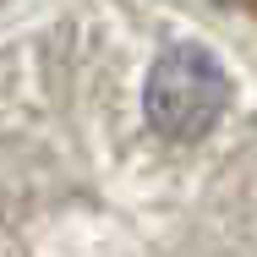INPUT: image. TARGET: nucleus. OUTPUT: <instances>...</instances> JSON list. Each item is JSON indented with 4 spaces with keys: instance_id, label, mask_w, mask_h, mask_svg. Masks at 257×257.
<instances>
[{
    "instance_id": "1",
    "label": "nucleus",
    "mask_w": 257,
    "mask_h": 257,
    "mask_svg": "<svg viewBox=\"0 0 257 257\" xmlns=\"http://www.w3.org/2000/svg\"><path fill=\"white\" fill-rule=\"evenodd\" d=\"M235 104V82L219 66V55H208L192 39H175L154 55V66L143 71V120L154 126L164 143L181 148H203L219 132V120Z\"/></svg>"
}]
</instances>
